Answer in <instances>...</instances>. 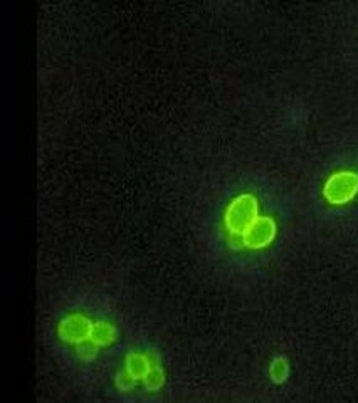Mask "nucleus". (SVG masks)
Returning a JSON list of instances; mask_svg holds the SVG:
<instances>
[{"label": "nucleus", "mask_w": 358, "mask_h": 403, "mask_svg": "<svg viewBox=\"0 0 358 403\" xmlns=\"http://www.w3.org/2000/svg\"><path fill=\"white\" fill-rule=\"evenodd\" d=\"M163 385V375L162 372H160L158 368H154L150 370V373L145 377V386L150 392H155V390H158L160 386Z\"/></svg>", "instance_id": "nucleus-8"}, {"label": "nucleus", "mask_w": 358, "mask_h": 403, "mask_svg": "<svg viewBox=\"0 0 358 403\" xmlns=\"http://www.w3.org/2000/svg\"><path fill=\"white\" fill-rule=\"evenodd\" d=\"M133 378H131L130 375H119L118 378V386L121 390H130L131 386H133Z\"/></svg>", "instance_id": "nucleus-9"}, {"label": "nucleus", "mask_w": 358, "mask_h": 403, "mask_svg": "<svg viewBox=\"0 0 358 403\" xmlns=\"http://www.w3.org/2000/svg\"><path fill=\"white\" fill-rule=\"evenodd\" d=\"M271 378L276 383H283V381L288 378V372H290V367H288V361L285 358H276L271 365Z\"/></svg>", "instance_id": "nucleus-7"}, {"label": "nucleus", "mask_w": 358, "mask_h": 403, "mask_svg": "<svg viewBox=\"0 0 358 403\" xmlns=\"http://www.w3.org/2000/svg\"><path fill=\"white\" fill-rule=\"evenodd\" d=\"M91 338L96 344H110L114 338V331L113 328L108 326V324L100 323L96 324V326H93Z\"/></svg>", "instance_id": "nucleus-6"}, {"label": "nucleus", "mask_w": 358, "mask_h": 403, "mask_svg": "<svg viewBox=\"0 0 358 403\" xmlns=\"http://www.w3.org/2000/svg\"><path fill=\"white\" fill-rule=\"evenodd\" d=\"M258 219V200L248 193L237 197L225 212V225L234 236H244Z\"/></svg>", "instance_id": "nucleus-1"}, {"label": "nucleus", "mask_w": 358, "mask_h": 403, "mask_svg": "<svg viewBox=\"0 0 358 403\" xmlns=\"http://www.w3.org/2000/svg\"><path fill=\"white\" fill-rule=\"evenodd\" d=\"M59 333L66 341L81 343V341L88 340L91 336L93 326L83 316H71V318L63 321V324L59 326Z\"/></svg>", "instance_id": "nucleus-4"}, {"label": "nucleus", "mask_w": 358, "mask_h": 403, "mask_svg": "<svg viewBox=\"0 0 358 403\" xmlns=\"http://www.w3.org/2000/svg\"><path fill=\"white\" fill-rule=\"evenodd\" d=\"M358 193V175L355 172H338L327 180L323 195L333 205H343L352 202Z\"/></svg>", "instance_id": "nucleus-2"}, {"label": "nucleus", "mask_w": 358, "mask_h": 403, "mask_svg": "<svg viewBox=\"0 0 358 403\" xmlns=\"http://www.w3.org/2000/svg\"><path fill=\"white\" fill-rule=\"evenodd\" d=\"M276 232H278V227H276V222L271 219V217H259V219L251 225L248 232L242 236L244 245L253 250L264 249L274 241Z\"/></svg>", "instance_id": "nucleus-3"}, {"label": "nucleus", "mask_w": 358, "mask_h": 403, "mask_svg": "<svg viewBox=\"0 0 358 403\" xmlns=\"http://www.w3.org/2000/svg\"><path fill=\"white\" fill-rule=\"evenodd\" d=\"M126 372L133 380H140V378L145 380V377L150 373V363H148L145 356L130 355L128 360H126Z\"/></svg>", "instance_id": "nucleus-5"}]
</instances>
